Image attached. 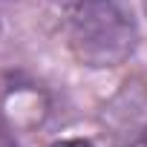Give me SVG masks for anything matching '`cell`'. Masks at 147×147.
Masks as SVG:
<instances>
[{"mask_svg": "<svg viewBox=\"0 0 147 147\" xmlns=\"http://www.w3.org/2000/svg\"><path fill=\"white\" fill-rule=\"evenodd\" d=\"M144 147H147V130H144Z\"/></svg>", "mask_w": 147, "mask_h": 147, "instance_id": "cell-6", "label": "cell"}, {"mask_svg": "<svg viewBox=\"0 0 147 147\" xmlns=\"http://www.w3.org/2000/svg\"><path fill=\"white\" fill-rule=\"evenodd\" d=\"M66 32L72 55L92 69L121 66L138 46V26L124 0H72Z\"/></svg>", "mask_w": 147, "mask_h": 147, "instance_id": "cell-1", "label": "cell"}, {"mask_svg": "<svg viewBox=\"0 0 147 147\" xmlns=\"http://www.w3.org/2000/svg\"><path fill=\"white\" fill-rule=\"evenodd\" d=\"M15 133H18V130L6 121V115H3V113H0V147H20Z\"/></svg>", "mask_w": 147, "mask_h": 147, "instance_id": "cell-3", "label": "cell"}, {"mask_svg": "<svg viewBox=\"0 0 147 147\" xmlns=\"http://www.w3.org/2000/svg\"><path fill=\"white\" fill-rule=\"evenodd\" d=\"M49 147H95L90 138H61V141H52Z\"/></svg>", "mask_w": 147, "mask_h": 147, "instance_id": "cell-4", "label": "cell"}, {"mask_svg": "<svg viewBox=\"0 0 147 147\" xmlns=\"http://www.w3.org/2000/svg\"><path fill=\"white\" fill-rule=\"evenodd\" d=\"M141 9H144V15H147V0H141Z\"/></svg>", "mask_w": 147, "mask_h": 147, "instance_id": "cell-5", "label": "cell"}, {"mask_svg": "<svg viewBox=\"0 0 147 147\" xmlns=\"http://www.w3.org/2000/svg\"><path fill=\"white\" fill-rule=\"evenodd\" d=\"M0 113L6 115V121L15 130H35L40 127L49 113H52V101L49 95L32 84V81H15L3 90V98H0Z\"/></svg>", "mask_w": 147, "mask_h": 147, "instance_id": "cell-2", "label": "cell"}]
</instances>
